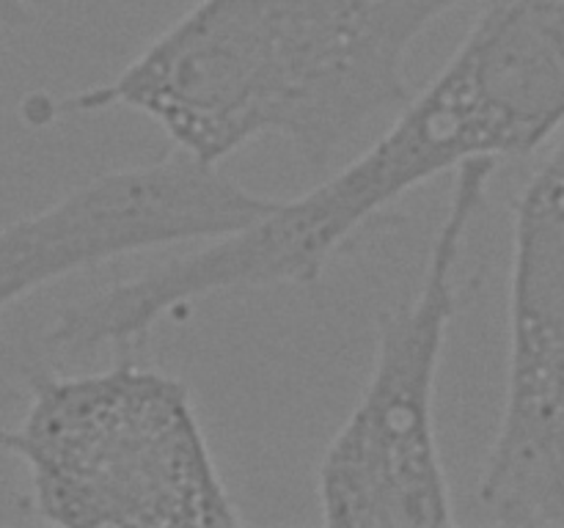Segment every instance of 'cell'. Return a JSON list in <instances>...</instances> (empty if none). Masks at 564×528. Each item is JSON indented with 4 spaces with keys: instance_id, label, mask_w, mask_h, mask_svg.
<instances>
[{
    "instance_id": "cell-5",
    "label": "cell",
    "mask_w": 564,
    "mask_h": 528,
    "mask_svg": "<svg viewBox=\"0 0 564 528\" xmlns=\"http://www.w3.org/2000/svg\"><path fill=\"white\" fill-rule=\"evenodd\" d=\"M477 506L496 526L564 528V132L516 198L505 405Z\"/></svg>"
},
{
    "instance_id": "cell-4",
    "label": "cell",
    "mask_w": 564,
    "mask_h": 528,
    "mask_svg": "<svg viewBox=\"0 0 564 528\" xmlns=\"http://www.w3.org/2000/svg\"><path fill=\"white\" fill-rule=\"evenodd\" d=\"M496 160L452 174L419 284L380 317L372 372L336 429L317 471L319 520L330 528L455 526L435 427V391L460 297L468 231L494 182Z\"/></svg>"
},
{
    "instance_id": "cell-1",
    "label": "cell",
    "mask_w": 564,
    "mask_h": 528,
    "mask_svg": "<svg viewBox=\"0 0 564 528\" xmlns=\"http://www.w3.org/2000/svg\"><path fill=\"white\" fill-rule=\"evenodd\" d=\"M564 132V0H488L460 47L358 157L248 229L69 302L55 333L86 352L138 344L191 302L312 286L369 220L471 160H512Z\"/></svg>"
},
{
    "instance_id": "cell-3",
    "label": "cell",
    "mask_w": 564,
    "mask_h": 528,
    "mask_svg": "<svg viewBox=\"0 0 564 528\" xmlns=\"http://www.w3.org/2000/svg\"><path fill=\"white\" fill-rule=\"evenodd\" d=\"M0 451L25 471L28 509L64 528H237L191 388L132 358L99 372L33 369Z\"/></svg>"
},
{
    "instance_id": "cell-2",
    "label": "cell",
    "mask_w": 564,
    "mask_h": 528,
    "mask_svg": "<svg viewBox=\"0 0 564 528\" xmlns=\"http://www.w3.org/2000/svg\"><path fill=\"white\" fill-rule=\"evenodd\" d=\"M466 0H196L113 80L33 97L31 124L124 108L171 146L220 165L281 138L323 174L413 97L408 55Z\"/></svg>"
},
{
    "instance_id": "cell-7",
    "label": "cell",
    "mask_w": 564,
    "mask_h": 528,
    "mask_svg": "<svg viewBox=\"0 0 564 528\" xmlns=\"http://www.w3.org/2000/svg\"><path fill=\"white\" fill-rule=\"evenodd\" d=\"M42 0H0V31H22L33 25Z\"/></svg>"
},
{
    "instance_id": "cell-6",
    "label": "cell",
    "mask_w": 564,
    "mask_h": 528,
    "mask_svg": "<svg viewBox=\"0 0 564 528\" xmlns=\"http://www.w3.org/2000/svg\"><path fill=\"white\" fill-rule=\"evenodd\" d=\"M273 204L176 146L152 163L105 170L0 226V317L33 292L113 258L235 234Z\"/></svg>"
}]
</instances>
